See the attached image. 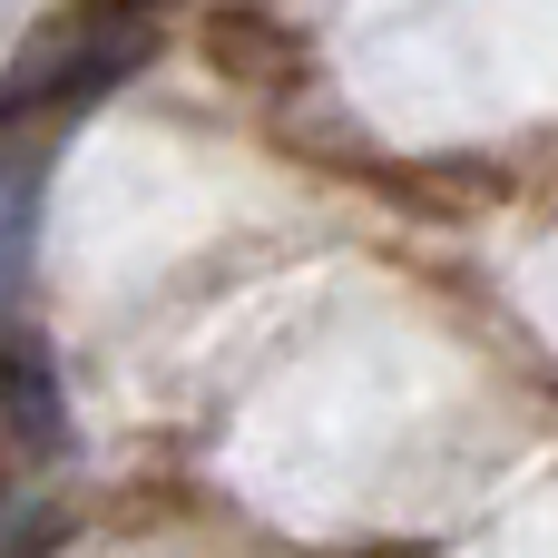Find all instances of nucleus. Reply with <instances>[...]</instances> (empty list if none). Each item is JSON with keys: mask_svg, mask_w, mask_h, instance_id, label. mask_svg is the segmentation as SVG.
<instances>
[{"mask_svg": "<svg viewBox=\"0 0 558 558\" xmlns=\"http://www.w3.org/2000/svg\"><path fill=\"white\" fill-rule=\"evenodd\" d=\"M157 59V20L137 0H78L59 20H39L20 39V59L0 69V128H29V118H78L98 108L108 88H128L137 69Z\"/></svg>", "mask_w": 558, "mask_h": 558, "instance_id": "nucleus-1", "label": "nucleus"}, {"mask_svg": "<svg viewBox=\"0 0 558 558\" xmlns=\"http://www.w3.org/2000/svg\"><path fill=\"white\" fill-rule=\"evenodd\" d=\"M0 432H10V451H29V461H69V392H59V363L39 353V333L20 324L10 343H0Z\"/></svg>", "mask_w": 558, "mask_h": 558, "instance_id": "nucleus-2", "label": "nucleus"}, {"mask_svg": "<svg viewBox=\"0 0 558 558\" xmlns=\"http://www.w3.org/2000/svg\"><path fill=\"white\" fill-rule=\"evenodd\" d=\"M39 186L49 157L20 147V128H0V343L29 324V255H39Z\"/></svg>", "mask_w": 558, "mask_h": 558, "instance_id": "nucleus-3", "label": "nucleus"}]
</instances>
